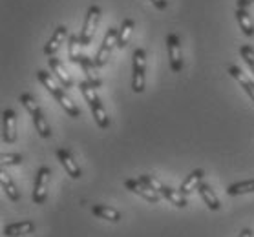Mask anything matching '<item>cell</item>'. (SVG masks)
<instances>
[{
    "instance_id": "22",
    "label": "cell",
    "mask_w": 254,
    "mask_h": 237,
    "mask_svg": "<svg viewBox=\"0 0 254 237\" xmlns=\"http://www.w3.org/2000/svg\"><path fill=\"white\" fill-rule=\"evenodd\" d=\"M133 29H135V22H133L132 18H125L119 26V31H117V47H125L130 41V37H132Z\"/></svg>"
},
{
    "instance_id": "7",
    "label": "cell",
    "mask_w": 254,
    "mask_h": 237,
    "mask_svg": "<svg viewBox=\"0 0 254 237\" xmlns=\"http://www.w3.org/2000/svg\"><path fill=\"white\" fill-rule=\"evenodd\" d=\"M117 31H119V28H110L106 31V35H104V39H103V44L99 46L97 55L93 58L95 64H97V68H103V66L108 64V58L112 57V49L117 46Z\"/></svg>"
},
{
    "instance_id": "28",
    "label": "cell",
    "mask_w": 254,
    "mask_h": 237,
    "mask_svg": "<svg viewBox=\"0 0 254 237\" xmlns=\"http://www.w3.org/2000/svg\"><path fill=\"white\" fill-rule=\"evenodd\" d=\"M238 237H254V232L251 230V228H243L242 232H240V236Z\"/></svg>"
},
{
    "instance_id": "9",
    "label": "cell",
    "mask_w": 254,
    "mask_h": 237,
    "mask_svg": "<svg viewBox=\"0 0 254 237\" xmlns=\"http://www.w3.org/2000/svg\"><path fill=\"white\" fill-rule=\"evenodd\" d=\"M125 186H127V190H130L132 193H137V195L143 197L144 201L152 202V204H157V202L161 201V195L156 190H152L148 185H144L141 179H127L125 181Z\"/></svg>"
},
{
    "instance_id": "23",
    "label": "cell",
    "mask_w": 254,
    "mask_h": 237,
    "mask_svg": "<svg viewBox=\"0 0 254 237\" xmlns=\"http://www.w3.org/2000/svg\"><path fill=\"white\" fill-rule=\"evenodd\" d=\"M236 20L240 24V29L247 37H254V22L251 15H249L247 7H238L236 9Z\"/></svg>"
},
{
    "instance_id": "11",
    "label": "cell",
    "mask_w": 254,
    "mask_h": 237,
    "mask_svg": "<svg viewBox=\"0 0 254 237\" xmlns=\"http://www.w3.org/2000/svg\"><path fill=\"white\" fill-rule=\"evenodd\" d=\"M57 159H59V162L63 164V168L66 170V174H68L71 179H81L82 172H81V168H79V164H77V161L73 159V155H71V151L64 150V148H59Z\"/></svg>"
},
{
    "instance_id": "16",
    "label": "cell",
    "mask_w": 254,
    "mask_h": 237,
    "mask_svg": "<svg viewBox=\"0 0 254 237\" xmlns=\"http://www.w3.org/2000/svg\"><path fill=\"white\" fill-rule=\"evenodd\" d=\"M227 73H229V75H231L234 81L240 82V86L243 88V92L247 93L249 98H251V100L254 102V82L251 81V79H249V77L245 75V73H243V71L240 70L238 66H229V68H227Z\"/></svg>"
},
{
    "instance_id": "18",
    "label": "cell",
    "mask_w": 254,
    "mask_h": 237,
    "mask_svg": "<svg viewBox=\"0 0 254 237\" xmlns=\"http://www.w3.org/2000/svg\"><path fill=\"white\" fill-rule=\"evenodd\" d=\"M79 66L82 68V71H84V75H86L88 82L92 84V86L99 88L101 86V79L97 77V73H95V70H97V64H95V60L90 57H86V55H81V58H79Z\"/></svg>"
},
{
    "instance_id": "19",
    "label": "cell",
    "mask_w": 254,
    "mask_h": 237,
    "mask_svg": "<svg viewBox=\"0 0 254 237\" xmlns=\"http://www.w3.org/2000/svg\"><path fill=\"white\" fill-rule=\"evenodd\" d=\"M92 214L95 217H99V219L110 221V223H119L121 221V212L108 206V204H93Z\"/></svg>"
},
{
    "instance_id": "10",
    "label": "cell",
    "mask_w": 254,
    "mask_h": 237,
    "mask_svg": "<svg viewBox=\"0 0 254 237\" xmlns=\"http://www.w3.org/2000/svg\"><path fill=\"white\" fill-rule=\"evenodd\" d=\"M2 139L6 144L17 141V113L9 108L2 111Z\"/></svg>"
},
{
    "instance_id": "3",
    "label": "cell",
    "mask_w": 254,
    "mask_h": 237,
    "mask_svg": "<svg viewBox=\"0 0 254 237\" xmlns=\"http://www.w3.org/2000/svg\"><path fill=\"white\" fill-rule=\"evenodd\" d=\"M18 100L22 102V106L28 110L29 115H31L33 124H35V130L39 132V135H41L42 139H50L53 132H52V128H50V122L46 121V117H44V113H42L41 106L37 104V100H35L29 93H22Z\"/></svg>"
},
{
    "instance_id": "25",
    "label": "cell",
    "mask_w": 254,
    "mask_h": 237,
    "mask_svg": "<svg viewBox=\"0 0 254 237\" xmlns=\"http://www.w3.org/2000/svg\"><path fill=\"white\" fill-rule=\"evenodd\" d=\"M0 162H2V166H20L24 162V157L20 153H2Z\"/></svg>"
},
{
    "instance_id": "6",
    "label": "cell",
    "mask_w": 254,
    "mask_h": 237,
    "mask_svg": "<svg viewBox=\"0 0 254 237\" xmlns=\"http://www.w3.org/2000/svg\"><path fill=\"white\" fill-rule=\"evenodd\" d=\"M99 20H101V9H99V6H90V9L86 13V18H84V26H82L81 33H79L81 46H88L93 41Z\"/></svg>"
},
{
    "instance_id": "1",
    "label": "cell",
    "mask_w": 254,
    "mask_h": 237,
    "mask_svg": "<svg viewBox=\"0 0 254 237\" xmlns=\"http://www.w3.org/2000/svg\"><path fill=\"white\" fill-rule=\"evenodd\" d=\"M37 79L41 81V84L44 88H46L48 92L52 93L53 97L57 98V102L64 108V111L68 113L69 117H73V119H77V117H81V110H79V106L73 102V98L69 97L68 93L64 92V86L61 84V82H57L55 79H53L52 75H50V71L46 70H39L37 71Z\"/></svg>"
},
{
    "instance_id": "2",
    "label": "cell",
    "mask_w": 254,
    "mask_h": 237,
    "mask_svg": "<svg viewBox=\"0 0 254 237\" xmlns=\"http://www.w3.org/2000/svg\"><path fill=\"white\" fill-rule=\"evenodd\" d=\"M79 90H81L82 97L86 98L88 106H90V111L93 113V119L97 122V126L101 128V130L110 128V117H108L103 102H101V98H99L97 92H95V86H92L88 81H82V82H79Z\"/></svg>"
},
{
    "instance_id": "13",
    "label": "cell",
    "mask_w": 254,
    "mask_h": 237,
    "mask_svg": "<svg viewBox=\"0 0 254 237\" xmlns=\"http://www.w3.org/2000/svg\"><path fill=\"white\" fill-rule=\"evenodd\" d=\"M48 64H50V70H52L53 77L57 79L64 88H71L73 86V79L69 77V73L64 70V64L55 57H50L48 58Z\"/></svg>"
},
{
    "instance_id": "24",
    "label": "cell",
    "mask_w": 254,
    "mask_h": 237,
    "mask_svg": "<svg viewBox=\"0 0 254 237\" xmlns=\"http://www.w3.org/2000/svg\"><path fill=\"white\" fill-rule=\"evenodd\" d=\"M254 191V179H247V181H240V183H234L227 188V193L231 197L236 195H245V193H253Z\"/></svg>"
},
{
    "instance_id": "15",
    "label": "cell",
    "mask_w": 254,
    "mask_h": 237,
    "mask_svg": "<svg viewBox=\"0 0 254 237\" xmlns=\"http://www.w3.org/2000/svg\"><path fill=\"white\" fill-rule=\"evenodd\" d=\"M4 236L6 237H20L28 236L35 232V223L33 221H18V223H11V225L4 226Z\"/></svg>"
},
{
    "instance_id": "21",
    "label": "cell",
    "mask_w": 254,
    "mask_h": 237,
    "mask_svg": "<svg viewBox=\"0 0 254 237\" xmlns=\"http://www.w3.org/2000/svg\"><path fill=\"white\" fill-rule=\"evenodd\" d=\"M197 191H199V195H201V199L205 201V204H207L210 210H220L221 208V202L220 199H218V195L214 193V190L210 188V185H207V183H201L199 185V188H197Z\"/></svg>"
},
{
    "instance_id": "4",
    "label": "cell",
    "mask_w": 254,
    "mask_h": 237,
    "mask_svg": "<svg viewBox=\"0 0 254 237\" xmlns=\"http://www.w3.org/2000/svg\"><path fill=\"white\" fill-rule=\"evenodd\" d=\"M144 70H146V51L137 47L132 55V90L133 93L144 92Z\"/></svg>"
},
{
    "instance_id": "5",
    "label": "cell",
    "mask_w": 254,
    "mask_h": 237,
    "mask_svg": "<svg viewBox=\"0 0 254 237\" xmlns=\"http://www.w3.org/2000/svg\"><path fill=\"white\" fill-rule=\"evenodd\" d=\"M50 177H52V170H50V168L48 166L39 168V172H37V175H35L33 193H31V199H33L35 204H44V202H46Z\"/></svg>"
},
{
    "instance_id": "8",
    "label": "cell",
    "mask_w": 254,
    "mask_h": 237,
    "mask_svg": "<svg viewBox=\"0 0 254 237\" xmlns=\"http://www.w3.org/2000/svg\"><path fill=\"white\" fill-rule=\"evenodd\" d=\"M167 53L172 71L179 73L183 70V55H181V41L176 33H168L167 35Z\"/></svg>"
},
{
    "instance_id": "26",
    "label": "cell",
    "mask_w": 254,
    "mask_h": 237,
    "mask_svg": "<svg viewBox=\"0 0 254 237\" xmlns=\"http://www.w3.org/2000/svg\"><path fill=\"white\" fill-rule=\"evenodd\" d=\"M240 55H242V58L245 60V64H247L249 68H251V71L254 73V49L249 44H243L242 47H240Z\"/></svg>"
},
{
    "instance_id": "12",
    "label": "cell",
    "mask_w": 254,
    "mask_h": 237,
    "mask_svg": "<svg viewBox=\"0 0 254 237\" xmlns=\"http://www.w3.org/2000/svg\"><path fill=\"white\" fill-rule=\"evenodd\" d=\"M157 193L161 197H165L170 204H174V206H178V208H187V195H183L179 190H174V188H170V186H165L161 183L159 185V188H157Z\"/></svg>"
},
{
    "instance_id": "29",
    "label": "cell",
    "mask_w": 254,
    "mask_h": 237,
    "mask_svg": "<svg viewBox=\"0 0 254 237\" xmlns=\"http://www.w3.org/2000/svg\"><path fill=\"white\" fill-rule=\"evenodd\" d=\"M254 4V0H238V7H249Z\"/></svg>"
},
{
    "instance_id": "14",
    "label": "cell",
    "mask_w": 254,
    "mask_h": 237,
    "mask_svg": "<svg viewBox=\"0 0 254 237\" xmlns=\"http://www.w3.org/2000/svg\"><path fill=\"white\" fill-rule=\"evenodd\" d=\"M68 37V28L66 26H59L55 31H53V35L50 37V41L46 42V46H44V53H46L48 57H53L55 53L59 51V47L61 44H64V39Z\"/></svg>"
},
{
    "instance_id": "20",
    "label": "cell",
    "mask_w": 254,
    "mask_h": 237,
    "mask_svg": "<svg viewBox=\"0 0 254 237\" xmlns=\"http://www.w3.org/2000/svg\"><path fill=\"white\" fill-rule=\"evenodd\" d=\"M0 185H2V190L6 191V195L11 199V201H20V190L17 188V185L13 183V179L6 174V170L2 168L0 170Z\"/></svg>"
},
{
    "instance_id": "27",
    "label": "cell",
    "mask_w": 254,
    "mask_h": 237,
    "mask_svg": "<svg viewBox=\"0 0 254 237\" xmlns=\"http://www.w3.org/2000/svg\"><path fill=\"white\" fill-rule=\"evenodd\" d=\"M152 4H154L157 9H167V7H168V0H152Z\"/></svg>"
},
{
    "instance_id": "17",
    "label": "cell",
    "mask_w": 254,
    "mask_h": 237,
    "mask_svg": "<svg viewBox=\"0 0 254 237\" xmlns=\"http://www.w3.org/2000/svg\"><path fill=\"white\" fill-rule=\"evenodd\" d=\"M203 177H205V172H203L201 168H197V170L190 172V174L187 175V179L181 183L179 191H181L183 195H189V193H192V191H196L197 188H199V185L203 183Z\"/></svg>"
}]
</instances>
